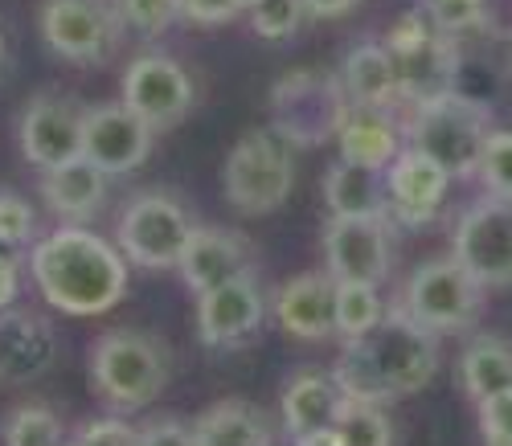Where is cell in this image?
I'll list each match as a JSON object with an SVG mask.
<instances>
[{"instance_id":"cell-1","label":"cell","mask_w":512,"mask_h":446,"mask_svg":"<svg viewBox=\"0 0 512 446\" xmlns=\"http://www.w3.org/2000/svg\"><path fill=\"white\" fill-rule=\"evenodd\" d=\"M123 250L87 226H66L46 234L29 250V275L50 307L66 316H103L127 291Z\"/></svg>"},{"instance_id":"cell-2","label":"cell","mask_w":512,"mask_h":446,"mask_svg":"<svg viewBox=\"0 0 512 446\" xmlns=\"http://www.w3.org/2000/svg\"><path fill=\"white\" fill-rule=\"evenodd\" d=\"M336 381L349 397L361 401H394L418 393L439 373V336L414 324L406 311H390L365 336L345 340V352L336 361Z\"/></svg>"},{"instance_id":"cell-3","label":"cell","mask_w":512,"mask_h":446,"mask_svg":"<svg viewBox=\"0 0 512 446\" xmlns=\"http://www.w3.org/2000/svg\"><path fill=\"white\" fill-rule=\"evenodd\" d=\"M168 369H173L168 348L156 336L136 332V328L103 332L87 356L91 389L119 414L144 410L148 401H156L160 389L168 385Z\"/></svg>"},{"instance_id":"cell-4","label":"cell","mask_w":512,"mask_h":446,"mask_svg":"<svg viewBox=\"0 0 512 446\" xmlns=\"http://www.w3.org/2000/svg\"><path fill=\"white\" fill-rule=\"evenodd\" d=\"M488 136H492L488 107L459 91L410 107L406 119V144L443 164L451 176H476Z\"/></svg>"},{"instance_id":"cell-5","label":"cell","mask_w":512,"mask_h":446,"mask_svg":"<svg viewBox=\"0 0 512 446\" xmlns=\"http://www.w3.org/2000/svg\"><path fill=\"white\" fill-rule=\"evenodd\" d=\"M291 185H295V144L275 127L246 131L226 156L222 189L242 217L275 213L291 197Z\"/></svg>"},{"instance_id":"cell-6","label":"cell","mask_w":512,"mask_h":446,"mask_svg":"<svg viewBox=\"0 0 512 446\" xmlns=\"http://www.w3.org/2000/svg\"><path fill=\"white\" fill-rule=\"evenodd\" d=\"M386 50L394 54L398 66V95L402 103L418 107L426 99H439L455 91V74H459V46L455 33H447L426 5H418L414 13H406L390 37Z\"/></svg>"},{"instance_id":"cell-7","label":"cell","mask_w":512,"mask_h":446,"mask_svg":"<svg viewBox=\"0 0 512 446\" xmlns=\"http://www.w3.org/2000/svg\"><path fill=\"white\" fill-rule=\"evenodd\" d=\"M480 307H484V287L463 271V262L455 254H447V258H426L414 266L402 287L398 311H406L426 332L447 336V332L472 328Z\"/></svg>"},{"instance_id":"cell-8","label":"cell","mask_w":512,"mask_h":446,"mask_svg":"<svg viewBox=\"0 0 512 446\" xmlns=\"http://www.w3.org/2000/svg\"><path fill=\"white\" fill-rule=\"evenodd\" d=\"M349 107L353 103L336 74L291 70L271 86V127L283 131L295 148H316L336 140Z\"/></svg>"},{"instance_id":"cell-9","label":"cell","mask_w":512,"mask_h":446,"mask_svg":"<svg viewBox=\"0 0 512 446\" xmlns=\"http://www.w3.org/2000/svg\"><path fill=\"white\" fill-rule=\"evenodd\" d=\"M189 238L193 217L168 193H136L115 221V246L140 271H173Z\"/></svg>"},{"instance_id":"cell-10","label":"cell","mask_w":512,"mask_h":446,"mask_svg":"<svg viewBox=\"0 0 512 446\" xmlns=\"http://www.w3.org/2000/svg\"><path fill=\"white\" fill-rule=\"evenodd\" d=\"M123 17L115 0H46L41 5V37L46 46L74 66L107 62L123 41Z\"/></svg>"},{"instance_id":"cell-11","label":"cell","mask_w":512,"mask_h":446,"mask_svg":"<svg viewBox=\"0 0 512 446\" xmlns=\"http://www.w3.org/2000/svg\"><path fill=\"white\" fill-rule=\"evenodd\" d=\"M451 246L480 287H512V201L488 193L467 205Z\"/></svg>"},{"instance_id":"cell-12","label":"cell","mask_w":512,"mask_h":446,"mask_svg":"<svg viewBox=\"0 0 512 446\" xmlns=\"http://www.w3.org/2000/svg\"><path fill=\"white\" fill-rule=\"evenodd\" d=\"M394 266V242L386 221L365 217H328L324 226V271L336 283H373L381 287Z\"/></svg>"},{"instance_id":"cell-13","label":"cell","mask_w":512,"mask_h":446,"mask_svg":"<svg viewBox=\"0 0 512 446\" xmlns=\"http://www.w3.org/2000/svg\"><path fill=\"white\" fill-rule=\"evenodd\" d=\"M263 320H267V295L254 271H242L197 295V336L213 352L246 344L263 328Z\"/></svg>"},{"instance_id":"cell-14","label":"cell","mask_w":512,"mask_h":446,"mask_svg":"<svg viewBox=\"0 0 512 446\" xmlns=\"http://www.w3.org/2000/svg\"><path fill=\"white\" fill-rule=\"evenodd\" d=\"M152 136L156 131L119 103H95L82 111V156L99 164L107 176H127L136 172L152 156Z\"/></svg>"},{"instance_id":"cell-15","label":"cell","mask_w":512,"mask_h":446,"mask_svg":"<svg viewBox=\"0 0 512 446\" xmlns=\"http://www.w3.org/2000/svg\"><path fill=\"white\" fill-rule=\"evenodd\" d=\"M123 103L152 131L177 127L193 107V82L185 66L168 54H140L123 70Z\"/></svg>"},{"instance_id":"cell-16","label":"cell","mask_w":512,"mask_h":446,"mask_svg":"<svg viewBox=\"0 0 512 446\" xmlns=\"http://www.w3.org/2000/svg\"><path fill=\"white\" fill-rule=\"evenodd\" d=\"M17 140L33 168H54L82 156V107L66 95H33L17 119Z\"/></svg>"},{"instance_id":"cell-17","label":"cell","mask_w":512,"mask_h":446,"mask_svg":"<svg viewBox=\"0 0 512 446\" xmlns=\"http://www.w3.org/2000/svg\"><path fill=\"white\" fill-rule=\"evenodd\" d=\"M451 185V172L435 164L431 156H422L418 148H402L394 164L386 168V193H390V217H398L402 226L418 230L431 226L443 209Z\"/></svg>"},{"instance_id":"cell-18","label":"cell","mask_w":512,"mask_h":446,"mask_svg":"<svg viewBox=\"0 0 512 446\" xmlns=\"http://www.w3.org/2000/svg\"><path fill=\"white\" fill-rule=\"evenodd\" d=\"M58 356V332L33 311H0V381L29 385L46 377Z\"/></svg>"},{"instance_id":"cell-19","label":"cell","mask_w":512,"mask_h":446,"mask_svg":"<svg viewBox=\"0 0 512 446\" xmlns=\"http://www.w3.org/2000/svg\"><path fill=\"white\" fill-rule=\"evenodd\" d=\"M275 324L295 340L336 336V279L328 271L295 275L275 295Z\"/></svg>"},{"instance_id":"cell-20","label":"cell","mask_w":512,"mask_h":446,"mask_svg":"<svg viewBox=\"0 0 512 446\" xmlns=\"http://www.w3.org/2000/svg\"><path fill=\"white\" fill-rule=\"evenodd\" d=\"M107 185H111V176L99 164H91L87 156L41 168V201L50 205V213L70 221V226H87L91 217L103 213Z\"/></svg>"},{"instance_id":"cell-21","label":"cell","mask_w":512,"mask_h":446,"mask_svg":"<svg viewBox=\"0 0 512 446\" xmlns=\"http://www.w3.org/2000/svg\"><path fill=\"white\" fill-rule=\"evenodd\" d=\"M177 271L193 295L218 287L242 271H250V246L242 234L222 226H193V238L177 262Z\"/></svg>"},{"instance_id":"cell-22","label":"cell","mask_w":512,"mask_h":446,"mask_svg":"<svg viewBox=\"0 0 512 446\" xmlns=\"http://www.w3.org/2000/svg\"><path fill=\"white\" fill-rule=\"evenodd\" d=\"M345 389H340L336 373H295L287 385H283V397H279V414H283V430L287 438H304V434H316V430H328L336 426L340 418V406H345Z\"/></svg>"},{"instance_id":"cell-23","label":"cell","mask_w":512,"mask_h":446,"mask_svg":"<svg viewBox=\"0 0 512 446\" xmlns=\"http://www.w3.org/2000/svg\"><path fill=\"white\" fill-rule=\"evenodd\" d=\"M324 201L332 217H365V221H386L390 217V193H386V172L336 160L324 176Z\"/></svg>"},{"instance_id":"cell-24","label":"cell","mask_w":512,"mask_h":446,"mask_svg":"<svg viewBox=\"0 0 512 446\" xmlns=\"http://www.w3.org/2000/svg\"><path fill=\"white\" fill-rule=\"evenodd\" d=\"M340 86L353 107H394L402 103L398 95V66L394 54L386 50V41H361L345 54V66H340Z\"/></svg>"},{"instance_id":"cell-25","label":"cell","mask_w":512,"mask_h":446,"mask_svg":"<svg viewBox=\"0 0 512 446\" xmlns=\"http://www.w3.org/2000/svg\"><path fill=\"white\" fill-rule=\"evenodd\" d=\"M336 144H340V160L386 172L402 152V131L386 107H349L345 123L336 131Z\"/></svg>"},{"instance_id":"cell-26","label":"cell","mask_w":512,"mask_h":446,"mask_svg":"<svg viewBox=\"0 0 512 446\" xmlns=\"http://www.w3.org/2000/svg\"><path fill=\"white\" fill-rule=\"evenodd\" d=\"M197 446H275L271 418L242 397H226L193 422Z\"/></svg>"},{"instance_id":"cell-27","label":"cell","mask_w":512,"mask_h":446,"mask_svg":"<svg viewBox=\"0 0 512 446\" xmlns=\"http://www.w3.org/2000/svg\"><path fill=\"white\" fill-rule=\"evenodd\" d=\"M459 385L472 401L512 389V340H504V336L467 340V348L459 356Z\"/></svg>"},{"instance_id":"cell-28","label":"cell","mask_w":512,"mask_h":446,"mask_svg":"<svg viewBox=\"0 0 512 446\" xmlns=\"http://www.w3.org/2000/svg\"><path fill=\"white\" fill-rule=\"evenodd\" d=\"M336 434L345 446H394V422L381 401L345 397L340 418H336Z\"/></svg>"},{"instance_id":"cell-29","label":"cell","mask_w":512,"mask_h":446,"mask_svg":"<svg viewBox=\"0 0 512 446\" xmlns=\"http://www.w3.org/2000/svg\"><path fill=\"white\" fill-rule=\"evenodd\" d=\"M386 316L390 311L373 283H336V336H345V340L365 336Z\"/></svg>"},{"instance_id":"cell-30","label":"cell","mask_w":512,"mask_h":446,"mask_svg":"<svg viewBox=\"0 0 512 446\" xmlns=\"http://www.w3.org/2000/svg\"><path fill=\"white\" fill-rule=\"evenodd\" d=\"M5 446H62V422L50 406H17L5 418Z\"/></svg>"},{"instance_id":"cell-31","label":"cell","mask_w":512,"mask_h":446,"mask_svg":"<svg viewBox=\"0 0 512 446\" xmlns=\"http://www.w3.org/2000/svg\"><path fill=\"white\" fill-rule=\"evenodd\" d=\"M308 21L304 0H259L250 9V29L263 41H287L300 33V25Z\"/></svg>"},{"instance_id":"cell-32","label":"cell","mask_w":512,"mask_h":446,"mask_svg":"<svg viewBox=\"0 0 512 446\" xmlns=\"http://www.w3.org/2000/svg\"><path fill=\"white\" fill-rule=\"evenodd\" d=\"M476 176L484 181V189L492 197H504L512 201V131H496L492 127V136L480 152V164H476Z\"/></svg>"},{"instance_id":"cell-33","label":"cell","mask_w":512,"mask_h":446,"mask_svg":"<svg viewBox=\"0 0 512 446\" xmlns=\"http://www.w3.org/2000/svg\"><path fill=\"white\" fill-rule=\"evenodd\" d=\"M115 13L123 17V25L140 33V37H160L173 29V21L181 17L177 0H115Z\"/></svg>"},{"instance_id":"cell-34","label":"cell","mask_w":512,"mask_h":446,"mask_svg":"<svg viewBox=\"0 0 512 446\" xmlns=\"http://www.w3.org/2000/svg\"><path fill=\"white\" fill-rule=\"evenodd\" d=\"M33 230H37L33 205L13 189H0V242L9 250H21L33 242Z\"/></svg>"},{"instance_id":"cell-35","label":"cell","mask_w":512,"mask_h":446,"mask_svg":"<svg viewBox=\"0 0 512 446\" xmlns=\"http://www.w3.org/2000/svg\"><path fill=\"white\" fill-rule=\"evenodd\" d=\"M431 17L447 29V33H467V29H480L488 21L484 0H422Z\"/></svg>"},{"instance_id":"cell-36","label":"cell","mask_w":512,"mask_h":446,"mask_svg":"<svg viewBox=\"0 0 512 446\" xmlns=\"http://www.w3.org/2000/svg\"><path fill=\"white\" fill-rule=\"evenodd\" d=\"M78 442L82 446H140V430L123 418H95L78 430Z\"/></svg>"},{"instance_id":"cell-37","label":"cell","mask_w":512,"mask_h":446,"mask_svg":"<svg viewBox=\"0 0 512 446\" xmlns=\"http://www.w3.org/2000/svg\"><path fill=\"white\" fill-rule=\"evenodd\" d=\"M476 406H480V430L488 434V442H508L512 438V389L492 393L476 401Z\"/></svg>"},{"instance_id":"cell-38","label":"cell","mask_w":512,"mask_h":446,"mask_svg":"<svg viewBox=\"0 0 512 446\" xmlns=\"http://www.w3.org/2000/svg\"><path fill=\"white\" fill-rule=\"evenodd\" d=\"M177 5H181V17L193 25H226L242 13L238 0H177Z\"/></svg>"},{"instance_id":"cell-39","label":"cell","mask_w":512,"mask_h":446,"mask_svg":"<svg viewBox=\"0 0 512 446\" xmlns=\"http://www.w3.org/2000/svg\"><path fill=\"white\" fill-rule=\"evenodd\" d=\"M140 446H197V434L177 418H160L140 430Z\"/></svg>"},{"instance_id":"cell-40","label":"cell","mask_w":512,"mask_h":446,"mask_svg":"<svg viewBox=\"0 0 512 446\" xmlns=\"http://www.w3.org/2000/svg\"><path fill=\"white\" fill-rule=\"evenodd\" d=\"M17 291H21V258L17 250H5L0 254V311L13 307Z\"/></svg>"},{"instance_id":"cell-41","label":"cell","mask_w":512,"mask_h":446,"mask_svg":"<svg viewBox=\"0 0 512 446\" xmlns=\"http://www.w3.org/2000/svg\"><path fill=\"white\" fill-rule=\"evenodd\" d=\"M357 5H361V0H304L308 17H316V21H332V17H345V13H353Z\"/></svg>"},{"instance_id":"cell-42","label":"cell","mask_w":512,"mask_h":446,"mask_svg":"<svg viewBox=\"0 0 512 446\" xmlns=\"http://www.w3.org/2000/svg\"><path fill=\"white\" fill-rule=\"evenodd\" d=\"M295 446H345V442H340L336 426H328V430H316V434H304V438H295Z\"/></svg>"},{"instance_id":"cell-43","label":"cell","mask_w":512,"mask_h":446,"mask_svg":"<svg viewBox=\"0 0 512 446\" xmlns=\"http://www.w3.org/2000/svg\"><path fill=\"white\" fill-rule=\"evenodd\" d=\"M500 62H504V78H508V86H512V29L500 37Z\"/></svg>"},{"instance_id":"cell-44","label":"cell","mask_w":512,"mask_h":446,"mask_svg":"<svg viewBox=\"0 0 512 446\" xmlns=\"http://www.w3.org/2000/svg\"><path fill=\"white\" fill-rule=\"evenodd\" d=\"M5 58H9V46H5V33H0V70H5Z\"/></svg>"},{"instance_id":"cell-45","label":"cell","mask_w":512,"mask_h":446,"mask_svg":"<svg viewBox=\"0 0 512 446\" xmlns=\"http://www.w3.org/2000/svg\"><path fill=\"white\" fill-rule=\"evenodd\" d=\"M238 5H242V9H254V5H259V0H238Z\"/></svg>"},{"instance_id":"cell-46","label":"cell","mask_w":512,"mask_h":446,"mask_svg":"<svg viewBox=\"0 0 512 446\" xmlns=\"http://www.w3.org/2000/svg\"><path fill=\"white\" fill-rule=\"evenodd\" d=\"M488 446H512V438H508V442H488Z\"/></svg>"},{"instance_id":"cell-47","label":"cell","mask_w":512,"mask_h":446,"mask_svg":"<svg viewBox=\"0 0 512 446\" xmlns=\"http://www.w3.org/2000/svg\"><path fill=\"white\" fill-rule=\"evenodd\" d=\"M62 446H82V442H62Z\"/></svg>"},{"instance_id":"cell-48","label":"cell","mask_w":512,"mask_h":446,"mask_svg":"<svg viewBox=\"0 0 512 446\" xmlns=\"http://www.w3.org/2000/svg\"><path fill=\"white\" fill-rule=\"evenodd\" d=\"M5 250H9V246H5V242H0V254H5Z\"/></svg>"}]
</instances>
